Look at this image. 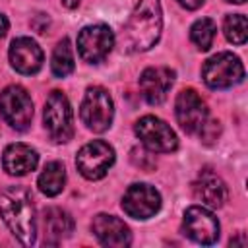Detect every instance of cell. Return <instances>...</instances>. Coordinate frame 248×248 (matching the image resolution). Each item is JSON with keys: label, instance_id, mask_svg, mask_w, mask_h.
<instances>
[{"label": "cell", "instance_id": "8", "mask_svg": "<svg viewBox=\"0 0 248 248\" xmlns=\"http://www.w3.org/2000/svg\"><path fill=\"white\" fill-rule=\"evenodd\" d=\"M0 112L14 130L23 132L33 118V101L21 85H8L0 93Z\"/></svg>", "mask_w": 248, "mask_h": 248}, {"label": "cell", "instance_id": "5", "mask_svg": "<svg viewBox=\"0 0 248 248\" xmlns=\"http://www.w3.org/2000/svg\"><path fill=\"white\" fill-rule=\"evenodd\" d=\"M81 122L91 130V132H105L110 128L112 116H114V105L105 87L93 85L85 91L81 108H79Z\"/></svg>", "mask_w": 248, "mask_h": 248}, {"label": "cell", "instance_id": "14", "mask_svg": "<svg viewBox=\"0 0 248 248\" xmlns=\"http://www.w3.org/2000/svg\"><path fill=\"white\" fill-rule=\"evenodd\" d=\"M10 62L16 72L33 76L43 68V50L31 37H17L10 45Z\"/></svg>", "mask_w": 248, "mask_h": 248}, {"label": "cell", "instance_id": "2", "mask_svg": "<svg viewBox=\"0 0 248 248\" xmlns=\"http://www.w3.org/2000/svg\"><path fill=\"white\" fill-rule=\"evenodd\" d=\"M163 14L159 0H138L130 19L122 29V48L126 52L149 50L161 37Z\"/></svg>", "mask_w": 248, "mask_h": 248}, {"label": "cell", "instance_id": "10", "mask_svg": "<svg viewBox=\"0 0 248 248\" xmlns=\"http://www.w3.org/2000/svg\"><path fill=\"white\" fill-rule=\"evenodd\" d=\"M182 232L194 242L209 246L215 244L219 238V221L209 209L202 205H192L184 211Z\"/></svg>", "mask_w": 248, "mask_h": 248}, {"label": "cell", "instance_id": "12", "mask_svg": "<svg viewBox=\"0 0 248 248\" xmlns=\"http://www.w3.org/2000/svg\"><path fill=\"white\" fill-rule=\"evenodd\" d=\"M174 114L180 128L186 134H196L207 120V107L205 101L194 89H182L174 103Z\"/></svg>", "mask_w": 248, "mask_h": 248}, {"label": "cell", "instance_id": "24", "mask_svg": "<svg viewBox=\"0 0 248 248\" xmlns=\"http://www.w3.org/2000/svg\"><path fill=\"white\" fill-rule=\"evenodd\" d=\"M132 161H134V165H136V167H141L143 170H149V169H147V165H145V161L155 163V159L151 157V153H147V151H138V149H134V151H132Z\"/></svg>", "mask_w": 248, "mask_h": 248}, {"label": "cell", "instance_id": "15", "mask_svg": "<svg viewBox=\"0 0 248 248\" xmlns=\"http://www.w3.org/2000/svg\"><path fill=\"white\" fill-rule=\"evenodd\" d=\"M174 81V72L165 66L145 68L140 76V89L149 105H161Z\"/></svg>", "mask_w": 248, "mask_h": 248}, {"label": "cell", "instance_id": "23", "mask_svg": "<svg viewBox=\"0 0 248 248\" xmlns=\"http://www.w3.org/2000/svg\"><path fill=\"white\" fill-rule=\"evenodd\" d=\"M219 132H221V126H219V122L217 120H205L203 122V126L200 128V138L205 141V143H213L215 140H217V136H219Z\"/></svg>", "mask_w": 248, "mask_h": 248}, {"label": "cell", "instance_id": "21", "mask_svg": "<svg viewBox=\"0 0 248 248\" xmlns=\"http://www.w3.org/2000/svg\"><path fill=\"white\" fill-rule=\"evenodd\" d=\"M215 33H217V25L211 17H202L194 21V25L190 27V39L200 50H207L213 45Z\"/></svg>", "mask_w": 248, "mask_h": 248}, {"label": "cell", "instance_id": "1", "mask_svg": "<svg viewBox=\"0 0 248 248\" xmlns=\"http://www.w3.org/2000/svg\"><path fill=\"white\" fill-rule=\"evenodd\" d=\"M0 217L23 246H31L35 242L37 219L33 196L27 188L8 186L0 192Z\"/></svg>", "mask_w": 248, "mask_h": 248}, {"label": "cell", "instance_id": "20", "mask_svg": "<svg viewBox=\"0 0 248 248\" xmlns=\"http://www.w3.org/2000/svg\"><path fill=\"white\" fill-rule=\"evenodd\" d=\"M74 66H76V60H74V50H72V45H70V39H62L54 52H52V60H50V70L56 78H66L74 72Z\"/></svg>", "mask_w": 248, "mask_h": 248}, {"label": "cell", "instance_id": "22", "mask_svg": "<svg viewBox=\"0 0 248 248\" xmlns=\"http://www.w3.org/2000/svg\"><path fill=\"white\" fill-rule=\"evenodd\" d=\"M223 31L225 37L234 43V45H244L246 43V35H248V21L242 14H231L225 17L223 23Z\"/></svg>", "mask_w": 248, "mask_h": 248}, {"label": "cell", "instance_id": "19", "mask_svg": "<svg viewBox=\"0 0 248 248\" xmlns=\"http://www.w3.org/2000/svg\"><path fill=\"white\" fill-rule=\"evenodd\" d=\"M39 190L48 196V198H54L58 196L62 190H64V184H66V169L60 161H50L45 165L43 172L39 174Z\"/></svg>", "mask_w": 248, "mask_h": 248}, {"label": "cell", "instance_id": "9", "mask_svg": "<svg viewBox=\"0 0 248 248\" xmlns=\"http://www.w3.org/2000/svg\"><path fill=\"white\" fill-rule=\"evenodd\" d=\"M114 46V33L108 25H87L78 33V52L89 64L103 62Z\"/></svg>", "mask_w": 248, "mask_h": 248}, {"label": "cell", "instance_id": "26", "mask_svg": "<svg viewBox=\"0 0 248 248\" xmlns=\"http://www.w3.org/2000/svg\"><path fill=\"white\" fill-rule=\"evenodd\" d=\"M8 27H10V21H8V17L0 14V37H4V35L8 33Z\"/></svg>", "mask_w": 248, "mask_h": 248}, {"label": "cell", "instance_id": "13", "mask_svg": "<svg viewBox=\"0 0 248 248\" xmlns=\"http://www.w3.org/2000/svg\"><path fill=\"white\" fill-rule=\"evenodd\" d=\"M91 231L103 246L124 248L132 244V232L128 225L114 215H107V213L95 215L91 221Z\"/></svg>", "mask_w": 248, "mask_h": 248}, {"label": "cell", "instance_id": "18", "mask_svg": "<svg viewBox=\"0 0 248 248\" xmlns=\"http://www.w3.org/2000/svg\"><path fill=\"white\" fill-rule=\"evenodd\" d=\"M194 194L202 203L209 207H223L229 200V188L227 184L213 172L205 170L200 174V178L194 182Z\"/></svg>", "mask_w": 248, "mask_h": 248}, {"label": "cell", "instance_id": "3", "mask_svg": "<svg viewBox=\"0 0 248 248\" xmlns=\"http://www.w3.org/2000/svg\"><path fill=\"white\" fill-rule=\"evenodd\" d=\"M43 122L48 132V136L56 143H66L74 136V112L70 107L68 97L54 89L45 101V110H43Z\"/></svg>", "mask_w": 248, "mask_h": 248}, {"label": "cell", "instance_id": "17", "mask_svg": "<svg viewBox=\"0 0 248 248\" xmlns=\"http://www.w3.org/2000/svg\"><path fill=\"white\" fill-rule=\"evenodd\" d=\"M45 244H58L74 232V219L68 211L60 207H46L41 217Z\"/></svg>", "mask_w": 248, "mask_h": 248}, {"label": "cell", "instance_id": "4", "mask_svg": "<svg viewBox=\"0 0 248 248\" xmlns=\"http://www.w3.org/2000/svg\"><path fill=\"white\" fill-rule=\"evenodd\" d=\"M202 78L211 89H229L244 79V66L232 52H217L205 60Z\"/></svg>", "mask_w": 248, "mask_h": 248}, {"label": "cell", "instance_id": "27", "mask_svg": "<svg viewBox=\"0 0 248 248\" xmlns=\"http://www.w3.org/2000/svg\"><path fill=\"white\" fill-rule=\"evenodd\" d=\"M62 4H64L66 8H70V10H72V8H76V6L79 4V0H62Z\"/></svg>", "mask_w": 248, "mask_h": 248}, {"label": "cell", "instance_id": "25", "mask_svg": "<svg viewBox=\"0 0 248 248\" xmlns=\"http://www.w3.org/2000/svg\"><path fill=\"white\" fill-rule=\"evenodd\" d=\"M203 2H205V0H178V4H180L182 8H186V10H198Z\"/></svg>", "mask_w": 248, "mask_h": 248}, {"label": "cell", "instance_id": "11", "mask_svg": "<svg viewBox=\"0 0 248 248\" xmlns=\"http://www.w3.org/2000/svg\"><path fill=\"white\" fill-rule=\"evenodd\" d=\"M159 207L161 194L151 184H132L122 198V209L132 219H149L159 211Z\"/></svg>", "mask_w": 248, "mask_h": 248}, {"label": "cell", "instance_id": "7", "mask_svg": "<svg viewBox=\"0 0 248 248\" xmlns=\"http://www.w3.org/2000/svg\"><path fill=\"white\" fill-rule=\"evenodd\" d=\"M114 163V149L103 140H93L85 143L76 157V167L81 176L87 180H99L103 178L108 169Z\"/></svg>", "mask_w": 248, "mask_h": 248}, {"label": "cell", "instance_id": "28", "mask_svg": "<svg viewBox=\"0 0 248 248\" xmlns=\"http://www.w3.org/2000/svg\"><path fill=\"white\" fill-rule=\"evenodd\" d=\"M227 2H234V4H242L244 0H227Z\"/></svg>", "mask_w": 248, "mask_h": 248}, {"label": "cell", "instance_id": "16", "mask_svg": "<svg viewBox=\"0 0 248 248\" xmlns=\"http://www.w3.org/2000/svg\"><path fill=\"white\" fill-rule=\"evenodd\" d=\"M37 163H39V155L27 143H10L2 155V167L12 176H23L35 170Z\"/></svg>", "mask_w": 248, "mask_h": 248}, {"label": "cell", "instance_id": "6", "mask_svg": "<svg viewBox=\"0 0 248 248\" xmlns=\"http://www.w3.org/2000/svg\"><path fill=\"white\" fill-rule=\"evenodd\" d=\"M134 132L151 153H170L178 147V138L174 130L157 116H141L134 124Z\"/></svg>", "mask_w": 248, "mask_h": 248}]
</instances>
